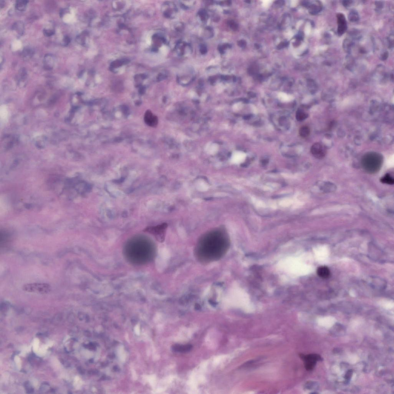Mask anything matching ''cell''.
Masks as SVG:
<instances>
[{"label":"cell","instance_id":"1","mask_svg":"<svg viewBox=\"0 0 394 394\" xmlns=\"http://www.w3.org/2000/svg\"><path fill=\"white\" fill-rule=\"evenodd\" d=\"M382 161V158L379 154L369 153L364 156L362 159V166L369 173H375L381 168Z\"/></svg>","mask_w":394,"mask_h":394},{"label":"cell","instance_id":"2","mask_svg":"<svg viewBox=\"0 0 394 394\" xmlns=\"http://www.w3.org/2000/svg\"><path fill=\"white\" fill-rule=\"evenodd\" d=\"M23 290L28 293L46 294L51 290V287L47 283H27L23 285Z\"/></svg>","mask_w":394,"mask_h":394},{"label":"cell","instance_id":"3","mask_svg":"<svg viewBox=\"0 0 394 394\" xmlns=\"http://www.w3.org/2000/svg\"><path fill=\"white\" fill-rule=\"evenodd\" d=\"M299 356L303 361L304 366L308 371L313 370L316 365V362L322 360L320 356L317 354H310L306 355L300 354Z\"/></svg>","mask_w":394,"mask_h":394},{"label":"cell","instance_id":"4","mask_svg":"<svg viewBox=\"0 0 394 394\" xmlns=\"http://www.w3.org/2000/svg\"><path fill=\"white\" fill-rule=\"evenodd\" d=\"M164 226V225H162L156 227H147L144 231L153 234L158 241L163 242L165 236V227Z\"/></svg>","mask_w":394,"mask_h":394},{"label":"cell","instance_id":"5","mask_svg":"<svg viewBox=\"0 0 394 394\" xmlns=\"http://www.w3.org/2000/svg\"><path fill=\"white\" fill-rule=\"evenodd\" d=\"M192 50L190 44L181 40L177 43L175 47V52L179 56H187L191 54Z\"/></svg>","mask_w":394,"mask_h":394},{"label":"cell","instance_id":"6","mask_svg":"<svg viewBox=\"0 0 394 394\" xmlns=\"http://www.w3.org/2000/svg\"><path fill=\"white\" fill-rule=\"evenodd\" d=\"M163 10V14L166 18L173 19L177 15V7L173 2H166L164 4Z\"/></svg>","mask_w":394,"mask_h":394},{"label":"cell","instance_id":"7","mask_svg":"<svg viewBox=\"0 0 394 394\" xmlns=\"http://www.w3.org/2000/svg\"><path fill=\"white\" fill-rule=\"evenodd\" d=\"M311 151L314 156L318 159L323 158L326 155V148L323 145L319 143H315L312 146Z\"/></svg>","mask_w":394,"mask_h":394},{"label":"cell","instance_id":"8","mask_svg":"<svg viewBox=\"0 0 394 394\" xmlns=\"http://www.w3.org/2000/svg\"><path fill=\"white\" fill-rule=\"evenodd\" d=\"M337 33L338 35H343L347 29V22L345 17L342 13H338L337 14Z\"/></svg>","mask_w":394,"mask_h":394},{"label":"cell","instance_id":"9","mask_svg":"<svg viewBox=\"0 0 394 394\" xmlns=\"http://www.w3.org/2000/svg\"><path fill=\"white\" fill-rule=\"evenodd\" d=\"M56 63V58L53 55L48 54L45 55L43 59L44 67L47 70H51L54 68Z\"/></svg>","mask_w":394,"mask_h":394},{"label":"cell","instance_id":"10","mask_svg":"<svg viewBox=\"0 0 394 394\" xmlns=\"http://www.w3.org/2000/svg\"><path fill=\"white\" fill-rule=\"evenodd\" d=\"M144 120L145 122L147 125L152 127H154L158 123V118L153 115L150 110H148L146 112L144 115Z\"/></svg>","mask_w":394,"mask_h":394},{"label":"cell","instance_id":"11","mask_svg":"<svg viewBox=\"0 0 394 394\" xmlns=\"http://www.w3.org/2000/svg\"><path fill=\"white\" fill-rule=\"evenodd\" d=\"M192 345L191 344H175L172 346V349L174 352L176 353H185L190 352L192 349Z\"/></svg>","mask_w":394,"mask_h":394},{"label":"cell","instance_id":"12","mask_svg":"<svg viewBox=\"0 0 394 394\" xmlns=\"http://www.w3.org/2000/svg\"><path fill=\"white\" fill-rule=\"evenodd\" d=\"M317 272L318 275L323 278H328L330 274L329 269L327 266H320L318 267Z\"/></svg>","mask_w":394,"mask_h":394},{"label":"cell","instance_id":"13","mask_svg":"<svg viewBox=\"0 0 394 394\" xmlns=\"http://www.w3.org/2000/svg\"><path fill=\"white\" fill-rule=\"evenodd\" d=\"M12 29L16 31L18 35H21L24 31V24L22 21H18L15 23L12 26Z\"/></svg>","mask_w":394,"mask_h":394},{"label":"cell","instance_id":"14","mask_svg":"<svg viewBox=\"0 0 394 394\" xmlns=\"http://www.w3.org/2000/svg\"><path fill=\"white\" fill-rule=\"evenodd\" d=\"M29 1L26 0H19L16 1L15 8L20 11H23L26 9L27 5Z\"/></svg>","mask_w":394,"mask_h":394},{"label":"cell","instance_id":"15","mask_svg":"<svg viewBox=\"0 0 394 394\" xmlns=\"http://www.w3.org/2000/svg\"><path fill=\"white\" fill-rule=\"evenodd\" d=\"M336 186L329 182H325L322 185V190L325 192H330L335 191Z\"/></svg>","mask_w":394,"mask_h":394},{"label":"cell","instance_id":"16","mask_svg":"<svg viewBox=\"0 0 394 394\" xmlns=\"http://www.w3.org/2000/svg\"><path fill=\"white\" fill-rule=\"evenodd\" d=\"M197 16L201 21L203 23L207 22L209 18L208 13L204 9L200 10L197 13Z\"/></svg>","mask_w":394,"mask_h":394},{"label":"cell","instance_id":"17","mask_svg":"<svg viewBox=\"0 0 394 394\" xmlns=\"http://www.w3.org/2000/svg\"><path fill=\"white\" fill-rule=\"evenodd\" d=\"M195 4V1H180V6L184 9H188L192 8Z\"/></svg>","mask_w":394,"mask_h":394},{"label":"cell","instance_id":"18","mask_svg":"<svg viewBox=\"0 0 394 394\" xmlns=\"http://www.w3.org/2000/svg\"><path fill=\"white\" fill-rule=\"evenodd\" d=\"M309 7L310 10V13L313 15L316 14L320 13L322 9V6L320 3L318 5L312 4Z\"/></svg>","mask_w":394,"mask_h":394},{"label":"cell","instance_id":"19","mask_svg":"<svg viewBox=\"0 0 394 394\" xmlns=\"http://www.w3.org/2000/svg\"><path fill=\"white\" fill-rule=\"evenodd\" d=\"M381 181L383 183L390 185H393L394 183L393 178L389 174H386L385 176L382 178Z\"/></svg>","mask_w":394,"mask_h":394},{"label":"cell","instance_id":"20","mask_svg":"<svg viewBox=\"0 0 394 394\" xmlns=\"http://www.w3.org/2000/svg\"><path fill=\"white\" fill-rule=\"evenodd\" d=\"M348 19H349L350 21L352 22L358 21L359 19V15L358 12L356 10H354L351 11L349 16H348Z\"/></svg>","mask_w":394,"mask_h":394},{"label":"cell","instance_id":"21","mask_svg":"<svg viewBox=\"0 0 394 394\" xmlns=\"http://www.w3.org/2000/svg\"><path fill=\"white\" fill-rule=\"evenodd\" d=\"M34 54V52L31 49L29 48V47L25 48L23 52H22V56L23 58L25 59H28L29 58H31Z\"/></svg>","mask_w":394,"mask_h":394},{"label":"cell","instance_id":"22","mask_svg":"<svg viewBox=\"0 0 394 394\" xmlns=\"http://www.w3.org/2000/svg\"><path fill=\"white\" fill-rule=\"evenodd\" d=\"M299 134L301 137H308L310 134V129L307 126H303L300 129L299 131Z\"/></svg>","mask_w":394,"mask_h":394},{"label":"cell","instance_id":"23","mask_svg":"<svg viewBox=\"0 0 394 394\" xmlns=\"http://www.w3.org/2000/svg\"><path fill=\"white\" fill-rule=\"evenodd\" d=\"M128 60L127 59H122L118 60V61H116L115 62H112L111 64L112 67H119L122 64H126L128 63Z\"/></svg>","mask_w":394,"mask_h":394},{"label":"cell","instance_id":"24","mask_svg":"<svg viewBox=\"0 0 394 394\" xmlns=\"http://www.w3.org/2000/svg\"><path fill=\"white\" fill-rule=\"evenodd\" d=\"M306 114L301 110H298L296 112V117L298 121H302L307 117Z\"/></svg>","mask_w":394,"mask_h":394},{"label":"cell","instance_id":"25","mask_svg":"<svg viewBox=\"0 0 394 394\" xmlns=\"http://www.w3.org/2000/svg\"><path fill=\"white\" fill-rule=\"evenodd\" d=\"M230 47L231 45L229 44H221L218 46V50L220 53L223 54L225 53V51L227 48Z\"/></svg>","mask_w":394,"mask_h":394},{"label":"cell","instance_id":"26","mask_svg":"<svg viewBox=\"0 0 394 394\" xmlns=\"http://www.w3.org/2000/svg\"><path fill=\"white\" fill-rule=\"evenodd\" d=\"M353 43L348 39L344 40V42L343 43V47L346 51L349 52L351 47Z\"/></svg>","mask_w":394,"mask_h":394},{"label":"cell","instance_id":"27","mask_svg":"<svg viewBox=\"0 0 394 394\" xmlns=\"http://www.w3.org/2000/svg\"><path fill=\"white\" fill-rule=\"evenodd\" d=\"M43 33L45 36L50 37L55 34V31L53 29H44Z\"/></svg>","mask_w":394,"mask_h":394},{"label":"cell","instance_id":"28","mask_svg":"<svg viewBox=\"0 0 394 394\" xmlns=\"http://www.w3.org/2000/svg\"><path fill=\"white\" fill-rule=\"evenodd\" d=\"M228 24L229 27H230L233 30H237V29H238V26L237 24L235 22H234V21H228Z\"/></svg>","mask_w":394,"mask_h":394},{"label":"cell","instance_id":"29","mask_svg":"<svg viewBox=\"0 0 394 394\" xmlns=\"http://www.w3.org/2000/svg\"><path fill=\"white\" fill-rule=\"evenodd\" d=\"M200 52L202 54H205L207 52V46L204 44H201L200 45Z\"/></svg>","mask_w":394,"mask_h":394},{"label":"cell","instance_id":"30","mask_svg":"<svg viewBox=\"0 0 394 394\" xmlns=\"http://www.w3.org/2000/svg\"><path fill=\"white\" fill-rule=\"evenodd\" d=\"M71 39L68 36H65L63 39L62 45L64 46H67L71 42Z\"/></svg>","mask_w":394,"mask_h":394},{"label":"cell","instance_id":"31","mask_svg":"<svg viewBox=\"0 0 394 394\" xmlns=\"http://www.w3.org/2000/svg\"><path fill=\"white\" fill-rule=\"evenodd\" d=\"M352 374H353V371H352V370H351V369L349 370L347 372V374H346L345 376V378L347 380H349V379H350L351 376H352Z\"/></svg>","mask_w":394,"mask_h":394},{"label":"cell","instance_id":"32","mask_svg":"<svg viewBox=\"0 0 394 394\" xmlns=\"http://www.w3.org/2000/svg\"><path fill=\"white\" fill-rule=\"evenodd\" d=\"M175 28V30H177V31H181L183 28V25L181 23H178L176 25Z\"/></svg>","mask_w":394,"mask_h":394},{"label":"cell","instance_id":"33","mask_svg":"<svg viewBox=\"0 0 394 394\" xmlns=\"http://www.w3.org/2000/svg\"><path fill=\"white\" fill-rule=\"evenodd\" d=\"M388 56V52H385L381 55L380 58L381 60L384 61L387 59Z\"/></svg>","mask_w":394,"mask_h":394},{"label":"cell","instance_id":"34","mask_svg":"<svg viewBox=\"0 0 394 394\" xmlns=\"http://www.w3.org/2000/svg\"><path fill=\"white\" fill-rule=\"evenodd\" d=\"M352 1H342V4L344 7H348L352 3Z\"/></svg>","mask_w":394,"mask_h":394},{"label":"cell","instance_id":"35","mask_svg":"<svg viewBox=\"0 0 394 394\" xmlns=\"http://www.w3.org/2000/svg\"><path fill=\"white\" fill-rule=\"evenodd\" d=\"M375 4L376 7L378 8H382L383 6V3L382 1H376L375 2Z\"/></svg>","mask_w":394,"mask_h":394},{"label":"cell","instance_id":"36","mask_svg":"<svg viewBox=\"0 0 394 394\" xmlns=\"http://www.w3.org/2000/svg\"><path fill=\"white\" fill-rule=\"evenodd\" d=\"M238 45L241 47H245L246 45V42L244 40H241L238 42Z\"/></svg>","mask_w":394,"mask_h":394},{"label":"cell","instance_id":"37","mask_svg":"<svg viewBox=\"0 0 394 394\" xmlns=\"http://www.w3.org/2000/svg\"><path fill=\"white\" fill-rule=\"evenodd\" d=\"M287 44H288L286 43H282L280 45H279L278 47L279 48V49L282 48L284 47H285L286 46H287Z\"/></svg>","mask_w":394,"mask_h":394}]
</instances>
